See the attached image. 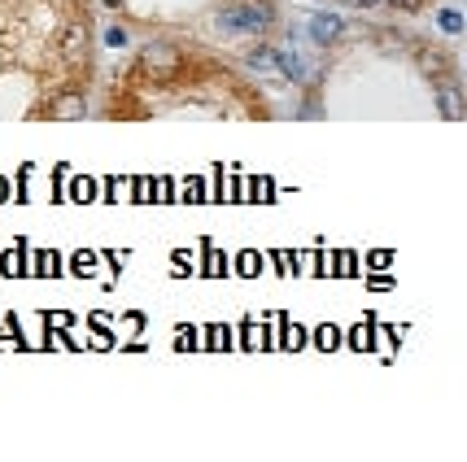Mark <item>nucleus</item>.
I'll return each instance as SVG.
<instances>
[{"instance_id": "1", "label": "nucleus", "mask_w": 467, "mask_h": 462, "mask_svg": "<svg viewBox=\"0 0 467 462\" xmlns=\"http://www.w3.org/2000/svg\"><path fill=\"white\" fill-rule=\"evenodd\" d=\"M297 118H441L463 113L459 53L389 13H354L319 44L293 96Z\"/></svg>"}, {"instance_id": "2", "label": "nucleus", "mask_w": 467, "mask_h": 462, "mask_svg": "<svg viewBox=\"0 0 467 462\" xmlns=\"http://www.w3.org/2000/svg\"><path fill=\"white\" fill-rule=\"evenodd\" d=\"M96 83V0H0V118H84Z\"/></svg>"}, {"instance_id": "3", "label": "nucleus", "mask_w": 467, "mask_h": 462, "mask_svg": "<svg viewBox=\"0 0 467 462\" xmlns=\"http://www.w3.org/2000/svg\"><path fill=\"white\" fill-rule=\"evenodd\" d=\"M92 109L114 122L144 118H280L276 92L249 65L180 40H144L105 83H96Z\"/></svg>"}, {"instance_id": "4", "label": "nucleus", "mask_w": 467, "mask_h": 462, "mask_svg": "<svg viewBox=\"0 0 467 462\" xmlns=\"http://www.w3.org/2000/svg\"><path fill=\"white\" fill-rule=\"evenodd\" d=\"M105 13L127 35L140 40H180L249 65L284 61L293 40L284 0H101Z\"/></svg>"}, {"instance_id": "5", "label": "nucleus", "mask_w": 467, "mask_h": 462, "mask_svg": "<svg viewBox=\"0 0 467 462\" xmlns=\"http://www.w3.org/2000/svg\"><path fill=\"white\" fill-rule=\"evenodd\" d=\"M328 5H341L349 13H389V18H420L424 9L441 5V0H328Z\"/></svg>"}]
</instances>
